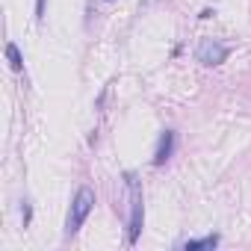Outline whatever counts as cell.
I'll return each mask as SVG.
<instances>
[{
    "instance_id": "obj_1",
    "label": "cell",
    "mask_w": 251,
    "mask_h": 251,
    "mask_svg": "<svg viewBox=\"0 0 251 251\" xmlns=\"http://www.w3.org/2000/svg\"><path fill=\"white\" fill-rule=\"evenodd\" d=\"M124 183L130 192V219H127V245L139 242L142 225H145V201H142V183L133 172H124Z\"/></svg>"
},
{
    "instance_id": "obj_2",
    "label": "cell",
    "mask_w": 251,
    "mask_h": 251,
    "mask_svg": "<svg viewBox=\"0 0 251 251\" xmlns=\"http://www.w3.org/2000/svg\"><path fill=\"white\" fill-rule=\"evenodd\" d=\"M92 207H95V189H92V186H80V189H77V195H74V201H71L68 222H65V236H68V239L83 227V222L89 219Z\"/></svg>"
},
{
    "instance_id": "obj_3",
    "label": "cell",
    "mask_w": 251,
    "mask_h": 251,
    "mask_svg": "<svg viewBox=\"0 0 251 251\" xmlns=\"http://www.w3.org/2000/svg\"><path fill=\"white\" fill-rule=\"evenodd\" d=\"M230 56V48L225 45V42H219V39H201L198 42V50H195V59L201 62V65H222L225 59Z\"/></svg>"
},
{
    "instance_id": "obj_4",
    "label": "cell",
    "mask_w": 251,
    "mask_h": 251,
    "mask_svg": "<svg viewBox=\"0 0 251 251\" xmlns=\"http://www.w3.org/2000/svg\"><path fill=\"white\" fill-rule=\"evenodd\" d=\"M175 139H177V136H175V130H163V133H160V142H157V151H154V160H151L157 169H160V166H166V163H169V157L175 154Z\"/></svg>"
},
{
    "instance_id": "obj_5",
    "label": "cell",
    "mask_w": 251,
    "mask_h": 251,
    "mask_svg": "<svg viewBox=\"0 0 251 251\" xmlns=\"http://www.w3.org/2000/svg\"><path fill=\"white\" fill-rule=\"evenodd\" d=\"M219 245V233H207V236H201V239H186L180 248L183 251H213Z\"/></svg>"
},
{
    "instance_id": "obj_6",
    "label": "cell",
    "mask_w": 251,
    "mask_h": 251,
    "mask_svg": "<svg viewBox=\"0 0 251 251\" xmlns=\"http://www.w3.org/2000/svg\"><path fill=\"white\" fill-rule=\"evenodd\" d=\"M6 59H9L12 71H24V56H21V50H18L15 42H6Z\"/></svg>"
},
{
    "instance_id": "obj_7",
    "label": "cell",
    "mask_w": 251,
    "mask_h": 251,
    "mask_svg": "<svg viewBox=\"0 0 251 251\" xmlns=\"http://www.w3.org/2000/svg\"><path fill=\"white\" fill-rule=\"evenodd\" d=\"M21 216H24V227H27L30 219H33V207H30V201H24V213H21Z\"/></svg>"
},
{
    "instance_id": "obj_8",
    "label": "cell",
    "mask_w": 251,
    "mask_h": 251,
    "mask_svg": "<svg viewBox=\"0 0 251 251\" xmlns=\"http://www.w3.org/2000/svg\"><path fill=\"white\" fill-rule=\"evenodd\" d=\"M45 18V0H36V21Z\"/></svg>"
},
{
    "instance_id": "obj_9",
    "label": "cell",
    "mask_w": 251,
    "mask_h": 251,
    "mask_svg": "<svg viewBox=\"0 0 251 251\" xmlns=\"http://www.w3.org/2000/svg\"><path fill=\"white\" fill-rule=\"evenodd\" d=\"M106 3H109V0H106Z\"/></svg>"
}]
</instances>
